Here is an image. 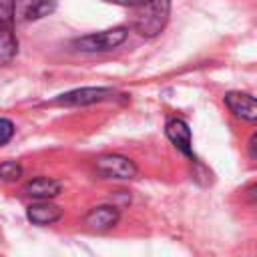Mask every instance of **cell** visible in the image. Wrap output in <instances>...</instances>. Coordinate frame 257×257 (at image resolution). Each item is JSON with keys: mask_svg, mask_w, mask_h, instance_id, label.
I'll return each mask as SVG.
<instances>
[{"mask_svg": "<svg viewBox=\"0 0 257 257\" xmlns=\"http://www.w3.org/2000/svg\"><path fill=\"white\" fill-rule=\"evenodd\" d=\"M223 100L237 118L247 120V122H257V98L255 96L241 92V90H229L223 96Z\"/></svg>", "mask_w": 257, "mask_h": 257, "instance_id": "cell-7", "label": "cell"}, {"mask_svg": "<svg viewBox=\"0 0 257 257\" xmlns=\"http://www.w3.org/2000/svg\"><path fill=\"white\" fill-rule=\"evenodd\" d=\"M128 36V30L124 26L118 28H110V30H102V32H92V34H84L76 40H72V48L80 50V52H108L114 50L116 46H120Z\"/></svg>", "mask_w": 257, "mask_h": 257, "instance_id": "cell-3", "label": "cell"}, {"mask_svg": "<svg viewBox=\"0 0 257 257\" xmlns=\"http://www.w3.org/2000/svg\"><path fill=\"white\" fill-rule=\"evenodd\" d=\"M116 94L114 88L110 86H82V88H74L68 92H62L54 98V104H62V106H84V104H94V102H102L108 100Z\"/></svg>", "mask_w": 257, "mask_h": 257, "instance_id": "cell-4", "label": "cell"}, {"mask_svg": "<svg viewBox=\"0 0 257 257\" xmlns=\"http://www.w3.org/2000/svg\"><path fill=\"white\" fill-rule=\"evenodd\" d=\"M120 219V211L114 207V205H98L94 209H90L86 215H84V225L90 229V231H96V233H102V231H108L112 229Z\"/></svg>", "mask_w": 257, "mask_h": 257, "instance_id": "cell-8", "label": "cell"}, {"mask_svg": "<svg viewBox=\"0 0 257 257\" xmlns=\"http://www.w3.org/2000/svg\"><path fill=\"white\" fill-rule=\"evenodd\" d=\"M58 0H16V16L26 22L40 20L54 12Z\"/></svg>", "mask_w": 257, "mask_h": 257, "instance_id": "cell-9", "label": "cell"}, {"mask_svg": "<svg viewBox=\"0 0 257 257\" xmlns=\"http://www.w3.org/2000/svg\"><path fill=\"white\" fill-rule=\"evenodd\" d=\"M96 175L102 179H135L139 169L135 161L122 155H102L94 161Z\"/></svg>", "mask_w": 257, "mask_h": 257, "instance_id": "cell-5", "label": "cell"}, {"mask_svg": "<svg viewBox=\"0 0 257 257\" xmlns=\"http://www.w3.org/2000/svg\"><path fill=\"white\" fill-rule=\"evenodd\" d=\"M247 197H249L251 201H257V183H255V185H251V187L247 189Z\"/></svg>", "mask_w": 257, "mask_h": 257, "instance_id": "cell-16", "label": "cell"}, {"mask_svg": "<svg viewBox=\"0 0 257 257\" xmlns=\"http://www.w3.org/2000/svg\"><path fill=\"white\" fill-rule=\"evenodd\" d=\"M165 133H167V139L185 157H189L193 163H199L197 157H195V153H193V135H191V128H189V124L183 118H177V116L169 118L167 124H165Z\"/></svg>", "mask_w": 257, "mask_h": 257, "instance_id": "cell-6", "label": "cell"}, {"mask_svg": "<svg viewBox=\"0 0 257 257\" xmlns=\"http://www.w3.org/2000/svg\"><path fill=\"white\" fill-rule=\"evenodd\" d=\"M104 2H110V4H120V6H128V8H135L139 0H104Z\"/></svg>", "mask_w": 257, "mask_h": 257, "instance_id": "cell-15", "label": "cell"}, {"mask_svg": "<svg viewBox=\"0 0 257 257\" xmlns=\"http://www.w3.org/2000/svg\"><path fill=\"white\" fill-rule=\"evenodd\" d=\"M22 177V167L16 161H4L0 165V179L4 181H16Z\"/></svg>", "mask_w": 257, "mask_h": 257, "instance_id": "cell-12", "label": "cell"}, {"mask_svg": "<svg viewBox=\"0 0 257 257\" xmlns=\"http://www.w3.org/2000/svg\"><path fill=\"white\" fill-rule=\"evenodd\" d=\"M14 22H16V0H0V64L10 62L18 52Z\"/></svg>", "mask_w": 257, "mask_h": 257, "instance_id": "cell-2", "label": "cell"}, {"mask_svg": "<svg viewBox=\"0 0 257 257\" xmlns=\"http://www.w3.org/2000/svg\"><path fill=\"white\" fill-rule=\"evenodd\" d=\"M135 10V28L145 38L159 36L171 14V0H139Z\"/></svg>", "mask_w": 257, "mask_h": 257, "instance_id": "cell-1", "label": "cell"}, {"mask_svg": "<svg viewBox=\"0 0 257 257\" xmlns=\"http://www.w3.org/2000/svg\"><path fill=\"white\" fill-rule=\"evenodd\" d=\"M14 135V122L10 118L0 116V145H6Z\"/></svg>", "mask_w": 257, "mask_h": 257, "instance_id": "cell-13", "label": "cell"}, {"mask_svg": "<svg viewBox=\"0 0 257 257\" xmlns=\"http://www.w3.org/2000/svg\"><path fill=\"white\" fill-rule=\"evenodd\" d=\"M26 217H28L34 225L44 227V225L56 223V221L62 217V209L56 207V205H52V203H48V201H40V203H34V205L28 207Z\"/></svg>", "mask_w": 257, "mask_h": 257, "instance_id": "cell-11", "label": "cell"}, {"mask_svg": "<svg viewBox=\"0 0 257 257\" xmlns=\"http://www.w3.org/2000/svg\"><path fill=\"white\" fill-rule=\"evenodd\" d=\"M24 195L38 199V201H48L60 193V183L50 179V177H36L24 185Z\"/></svg>", "mask_w": 257, "mask_h": 257, "instance_id": "cell-10", "label": "cell"}, {"mask_svg": "<svg viewBox=\"0 0 257 257\" xmlns=\"http://www.w3.org/2000/svg\"><path fill=\"white\" fill-rule=\"evenodd\" d=\"M249 153L253 159H257V133H253L249 139Z\"/></svg>", "mask_w": 257, "mask_h": 257, "instance_id": "cell-14", "label": "cell"}]
</instances>
